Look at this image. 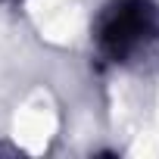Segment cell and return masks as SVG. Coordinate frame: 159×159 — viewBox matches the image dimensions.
<instances>
[{
  "label": "cell",
  "instance_id": "obj_1",
  "mask_svg": "<svg viewBox=\"0 0 159 159\" xmlns=\"http://www.w3.org/2000/svg\"><path fill=\"white\" fill-rule=\"evenodd\" d=\"M159 34V10L150 0H116L100 16L97 44L106 59L125 62Z\"/></svg>",
  "mask_w": 159,
  "mask_h": 159
}]
</instances>
